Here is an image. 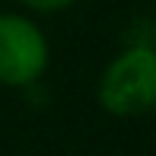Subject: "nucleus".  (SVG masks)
<instances>
[{
    "instance_id": "f257e3e1",
    "label": "nucleus",
    "mask_w": 156,
    "mask_h": 156,
    "mask_svg": "<svg viewBox=\"0 0 156 156\" xmlns=\"http://www.w3.org/2000/svg\"><path fill=\"white\" fill-rule=\"evenodd\" d=\"M96 102L112 118H137L156 108V45H127L102 67Z\"/></svg>"
},
{
    "instance_id": "f03ea898",
    "label": "nucleus",
    "mask_w": 156,
    "mask_h": 156,
    "mask_svg": "<svg viewBox=\"0 0 156 156\" xmlns=\"http://www.w3.org/2000/svg\"><path fill=\"white\" fill-rule=\"evenodd\" d=\"M51 64L41 26L29 13H0V86L29 89L45 76Z\"/></svg>"
},
{
    "instance_id": "7ed1b4c3",
    "label": "nucleus",
    "mask_w": 156,
    "mask_h": 156,
    "mask_svg": "<svg viewBox=\"0 0 156 156\" xmlns=\"http://www.w3.org/2000/svg\"><path fill=\"white\" fill-rule=\"evenodd\" d=\"M76 0H19V6H23L29 16H54V13H64L70 10Z\"/></svg>"
},
{
    "instance_id": "20e7f679",
    "label": "nucleus",
    "mask_w": 156,
    "mask_h": 156,
    "mask_svg": "<svg viewBox=\"0 0 156 156\" xmlns=\"http://www.w3.org/2000/svg\"><path fill=\"white\" fill-rule=\"evenodd\" d=\"M153 29H156V26H153ZM153 45H156V41H153Z\"/></svg>"
}]
</instances>
